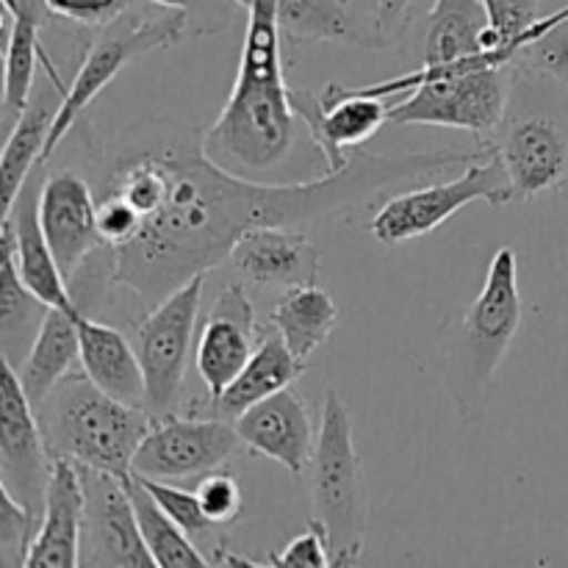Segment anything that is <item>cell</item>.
Segmentation results:
<instances>
[{
	"label": "cell",
	"mask_w": 568,
	"mask_h": 568,
	"mask_svg": "<svg viewBox=\"0 0 568 568\" xmlns=\"http://www.w3.org/2000/svg\"><path fill=\"white\" fill-rule=\"evenodd\" d=\"M48 311V305L22 283L14 264V253L3 242V247H0V336H3V355H9L14 342L26 338L31 327L39 331Z\"/></svg>",
	"instance_id": "obj_31"
},
{
	"label": "cell",
	"mask_w": 568,
	"mask_h": 568,
	"mask_svg": "<svg viewBox=\"0 0 568 568\" xmlns=\"http://www.w3.org/2000/svg\"><path fill=\"white\" fill-rule=\"evenodd\" d=\"M39 28L42 17L31 0H3V120L9 128L31 103L37 61L48 59Z\"/></svg>",
	"instance_id": "obj_23"
},
{
	"label": "cell",
	"mask_w": 568,
	"mask_h": 568,
	"mask_svg": "<svg viewBox=\"0 0 568 568\" xmlns=\"http://www.w3.org/2000/svg\"><path fill=\"white\" fill-rule=\"evenodd\" d=\"M308 494L333 566L358 564L369 525V494L349 410L336 388H327L322 399L320 433L308 464Z\"/></svg>",
	"instance_id": "obj_6"
},
{
	"label": "cell",
	"mask_w": 568,
	"mask_h": 568,
	"mask_svg": "<svg viewBox=\"0 0 568 568\" xmlns=\"http://www.w3.org/2000/svg\"><path fill=\"white\" fill-rule=\"evenodd\" d=\"M39 222L61 272L75 277L94 253L105 250L98 227V197L83 175L59 170L39 189Z\"/></svg>",
	"instance_id": "obj_14"
},
{
	"label": "cell",
	"mask_w": 568,
	"mask_h": 568,
	"mask_svg": "<svg viewBox=\"0 0 568 568\" xmlns=\"http://www.w3.org/2000/svg\"><path fill=\"white\" fill-rule=\"evenodd\" d=\"M414 0H377V20H375V33L377 39L386 44H392L399 33L408 26V9Z\"/></svg>",
	"instance_id": "obj_38"
},
{
	"label": "cell",
	"mask_w": 568,
	"mask_h": 568,
	"mask_svg": "<svg viewBox=\"0 0 568 568\" xmlns=\"http://www.w3.org/2000/svg\"><path fill=\"white\" fill-rule=\"evenodd\" d=\"M239 6H244V9H250V6H253V0H236Z\"/></svg>",
	"instance_id": "obj_40"
},
{
	"label": "cell",
	"mask_w": 568,
	"mask_h": 568,
	"mask_svg": "<svg viewBox=\"0 0 568 568\" xmlns=\"http://www.w3.org/2000/svg\"><path fill=\"white\" fill-rule=\"evenodd\" d=\"M189 28V11L186 9H166V14L148 17L133 14V11H122L114 20L105 22L103 31L94 37L89 44L87 55H83L81 67H78L75 78H72L70 89L64 92L55 114L53 128H50L48 144H44V155L39 166L50 161V155L59 150L64 142L70 128L75 125L78 116L94 103L100 92L120 75L125 67L133 61H142L144 55L159 53V50L172 48L186 37Z\"/></svg>",
	"instance_id": "obj_7"
},
{
	"label": "cell",
	"mask_w": 568,
	"mask_h": 568,
	"mask_svg": "<svg viewBox=\"0 0 568 568\" xmlns=\"http://www.w3.org/2000/svg\"><path fill=\"white\" fill-rule=\"evenodd\" d=\"M83 519H87V488H83L81 466L72 464L70 458H53L42 525L31 544L26 568L81 566Z\"/></svg>",
	"instance_id": "obj_20"
},
{
	"label": "cell",
	"mask_w": 568,
	"mask_h": 568,
	"mask_svg": "<svg viewBox=\"0 0 568 568\" xmlns=\"http://www.w3.org/2000/svg\"><path fill=\"white\" fill-rule=\"evenodd\" d=\"M261 331L255 322V308L242 283H227L205 316L200 333L194 366L203 381L209 399H216L233 377L244 369L258 344Z\"/></svg>",
	"instance_id": "obj_15"
},
{
	"label": "cell",
	"mask_w": 568,
	"mask_h": 568,
	"mask_svg": "<svg viewBox=\"0 0 568 568\" xmlns=\"http://www.w3.org/2000/svg\"><path fill=\"white\" fill-rule=\"evenodd\" d=\"M514 200L516 192L508 170H505L497 148H491L486 159L469 164L453 181L433 183V186L414 189V192L388 200L369 222V231L383 244L410 242V239L427 236L442 227L449 216H455L466 205L488 203L494 209H503Z\"/></svg>",
	"instance_id": "obj_8"
},
{
	"label": "cell",
	"mask_w": 568,
	"mask_h": 568,
	"mask_svg": "<svg viewBox=\"0 0 568 568\" xmlns=\"http://www.w3.org/2000/svg\"><path fill=\"white\" fill-rule=\"evenodd\" d=\"M128 491H131L133 510H136L139 530H142V538L144 544H148L150 555L155 558V566L159 568L211 566V560L194 547L189 532L183 530L172 516L164 514V508L150 497V491L139 483L136 475H133V480L128 483Z\"/></svg>",
	"instance_id": "obj_29"
},
{
	"label": "cell",
	"mask_w": 568,
	"mask_h": 568,
	"mask_svg": "<svg viewBox=\"0 0 568 568\" xmlns=\"http://www.w3.org/2000/svg\"><path fill=\"white\" fill-rule=\"evenodd\" d=\"M488 17L486 44L488 48H508L516 53H525L536 39L558 28L568 20V6L555 14L541 17L538 6L541 0H480Z\"/></svg>",
	"instance_id": "obj_30"
},
{
	"label": "cell",
	"mask_w": 568,
	"mask_h": 568,
	"mask_svg": "<svg viewBox=\"0 0 568 568\" xmlns=\"http://www.w3.org/2000/svg\"><path fill=\"white\" fill-rule=\"evenodd\" d=\"M0 488L26 505L39 521L44 510L53 453L44 438L37 408L22 388L20 375L9 358H0Z\"/></svg>",
	"instance_id": "obj_11"
},
{
	"label": "cell",
	"mask_w": 568,
	"mask_h": 568,
	"mask_svg": "<svg viewBox=\"0 0 568 568\" xmlns=\"http://www.w3.org/2000/svg\"><path fill=\"white\" fill-rule=\"evenodd\" d=\"M142 216L125 203V200L114 197V194H100L98 200V227L103 236L105 247L116 250L122 244L133 242L142 231Z\"/></svg>",
	"instance_id": "obj_35"
},
{
	"label": "cell",
	"mask_w": 568,
	"mask_h": 568,
	"mask_svg": "<svg viewBox=\"0 0 568 568\" xmlns=\"http://www.w3.org/2000/svg\"><path fill=\"white\" fill-rule=\"evenodd\" d=\"M494 148L508 170L516 200L568 183V122L558 116H525Z\"/></svg>",
	"instance_id": "obj_18"
},
{
	"label": "cell",
	"mask_w": 568,
	"mask_h": 568,
	"mask_svg": "<svg viewBox=\"0 0 568 568\" xmlns=\"http://www.w3.org/2000/svg\"><path fill=\"white\" fill-rule=\"evenodd\" d=\"M236 425L220 416H155L153 427L133 455V475L164 483L203 477L227 466L239 449Z\"/></svg>",
	"instance_id": "obj_10"
},
{
	"label": "cell",
	"mask_w": 568,
	"mask_h": 568,
	"mask_svg": "<svg viewBox=\"0 0 568 568\" xmlns=\"http://www.w3.org/2000/svg\"><path fill=\"white\" fill-rule=\"evenodd\" d=\"M281 39L277 0H253L233 92L203 133L205 155L239 175L272 170L292 153L297 114L283 78Z\"/></svg>",
	"instance_id": "obj_2"
},
{
	"label": "cell",
	"mask_w": 568,
	"mask_h": 568,
	"mask_svg": "<svg viewBox=\"0 0 568 568\" xmlns=\"http://www.w3.org/2000/svg\"><path fill=\"white\" fill-rule=\"evenodd\" d=\"M203 286L205 275L192 277L186 286L175 288L170 297L150 308L136 327L133 347H136L144 383H148L144 408L153 416L170 414L172 405L178 403L183 377H186L189 353H192Z\"/></svg>",
	"instance_id": "obj_9"
},
{
	"label": "cell",
	"mask_w": 568,
	"mask_h": 568,
	"mask_svg": "<svg viewBox=\"0 0 568 568\" xmlns=\"http://www.w3.org/2000/svg\"><path fill=\"white\" fill-rule=\"evenodd\" d=\"M488 17L480 0H436L430 9L422 67L455 64L486 50Z\"/></svg>",
	"instance_id": "obj_27"
},
{
	"label": "cell",
	"mask_w": 568,
	"mask_h": 568,
	"mask_svg": "<svg viewBox=\"0 0 568 568\" xmlns=\"http://www.w3.org/2000/svg\"><path fill=\"white\" fill-rule=\"evenodd\" d=\"M53 458L133 480V455L153 427L148 408L128 405L94 386L87 372L67 375L37 408Z\"/></svg>",
	"instance_id": "obj_4"
},
{
	"label": "cell",
	"mask_w": 568,
	"mask_h": 568,
	"mask_svg": "<svg viewBox=\"0 0 568 568\" xmlns=\"http://www.w3.org/2000/svg\"><path fill=\"white\" fill-rule=\"evenodd\" d=\"M78 314L50 308L39 331L33 333L26 358L14 366L33 408H39L48 394L81 364V338H78L75 325Z\"/></svg>",
	"instance_id": "obj_24"
},
{
	"label": "cell",
	"mask_w": 568,
	"mask_h": 568,
	"mask_svg": "<svg viewBox=\"0 0 568 568\" xmlns=\"http://www.w3.org/2000/svg\"><path fill=\"white\" fill-rule=\"evenodd\" d=\"M59 103H48L44 94L28 103L20 120L9 131L3 144V155H0V186H3V216L11 214L17 197H20L22 186L28 183L31 172L37 170L39 161L44 155V144H48L50 128H53L55 114H59Z\"/></svg>",
	"instance_id": "obj_28"
},
{
	"label": "cell",
	"mask_w": 568,
	"mask_h": 568,
	"mask_svg": "<svg viewBox=\"0 0 568 568\" xmlns=\"http://www.w3.org/2000/svg\"><path fill=\"white\" fill-rule=\"evenodd\" d=\"M166 170L159 209L133 242L111 250L109 283L155 308L192 277L231 258L239 239L253 227H300L327 220L394 183L433 178L486 159L488 144L471 153H364L347 166L305 183H258L209 159L203 136L153 142Z\"/></svg>",
	"instance_id": "obj_1"
},
{
	"label": "cell",
	"mask_w": 568,
	"mask_h": 568,
	"mask_svg": "<svg viewBox=\"0 0 568 568\" xmlns=\"http://www.w3.org/2000/svg\"><path fill=\"white\" fill-rule=\"evenodd\" d=\"M277 26L294 44L336 42L353 48H383L377 33H364L347 0H277Z\"/></svg>",
	"instance_id": "obj_26"
},
{
	"label": "cell",
	"mask_w": 568,
	"mask_h": 568,
	"mask_svg": "<svg viewBox=\"0 0 568 568\" xmlns=\"http://www.w3.org/2000/svg\"><path fill=\"white\" fill-rule=\"evenodd\" d=\"M519 325V261L514 247H499L488 264L480 294L447 342L444 381L464 422H477L486 410L494 372L514 344Z\"/></svg>",
	"instance_id": "obj_5"
},
{
	"label": "cell",
	"mask_w": 568,
	"mask_h": 568,
	"mask_svg": "<svg viewBox=\"0 0 568 568\" xmlns=\"http://www.w3.org/2000/svg\"><path fill=\"white\" fill-rule=\"evenodd\" d=\"M266 564L294 568H327L333 566V558L331 549H327L325 532H322V527L314 521V527H308V530L300 532L297 538H292L281 552L270 555Z\"/></svg>",
	"instance_id": "obj_36"
},
{
	"label": "cell",
	"mask_w": 568,
	"mask_h": 568,
	"mask_svg": "<svg viewBox=\"0 0 568 568\" xmlns=\"http://www.w3.org/2000/svg\"><path fill=\"white\" fill-rule=\"evenodd\" d=\"M516 64V50L486 48L455 64L419 67L408 75L349 89L392 100L388 120L397 125H442L491 136L505 120Z\"/></svg>",
	"instance_id": "obj_3"
},
{
	"label": "cell",
	"mask_w": 568,
	"mask_h": 568,
	"mask_svg": "<svg viewBox=\"0 0 568 568\" xmlns=\"http://www.w3.org/2000/svg\"><path fill=\"white\" fill-rule=\"evenodd\" d=\"M150 3L161 6V9H186L189 11V0H150Z\"/></svg>",
	"instance_id": "obj_39"
},
{
	"label": "cell",
	"mask_w": 568,
	"mask_h": 568,
	"mask_svg": "<svg viewBox=\"0 0 568 568\" xmlns=\"http://www.w3.org/2000/svg\"><path fill=\"white\" fill-rule=\"evenodd\" d=\"M392 100L358 94L342 83H327L320 94L292 89V109L305 122L311 142L325 159L327 172L347 166L349 155L388 122Z\"/></svg>",
	"instance_id": "obj_12"
},
{
	"label": "cell",
	"mask_w": 568,
	"mask_h": 568,
	"mask_svg": "<svg viewBox=\"0 0 568 568\" xmlns=\"http://www.w3.org/2000/svg\"><path fill=\"white\" fill-rule=\"evenodd\" d=\"M560 194H564V197L568 200V183H566V186H564V189H560Z\"/></svg>",
	"instance_id": "obj_41"
},
{
	"label": "cell",
	"mask_w": 568,
	"mask_h": 568,
	"mask_svg": "<svg viewBox=\"0 0 568 568\" xmlns=\"http://www.w3.org/2000/svg\"><path fill=\"white\" fill-rule=\"evenodd\" d=\"M194 494H197L205 516H209V521L216 527V530H225V527L236 525V521L242 519L244 494H242V486H239L236 475H233L227 466H220V469L200 477Z\"/></svg>",
	"instance_id": "obj_32"
},
{
	"label": "cell",
	"mask_w": 568,
	"mask_h": 568,
	"mask_svg": "<svg viewBox=\"0 0 568 568\" xmlns=\"http://www.w3.org/2000/svg\"><path fill=\"white\" fill-rule=\"evenodd\" d=\"M75 325L78 338H81V369L87 372L89 381L111 397L144 408L148 383H144L136 347L128 342L125 333L114 325L92 320L83 311L78 314Z\"/></svg>",
	"instance_id": "obj_21"
},
{
	"label": "cell",
	"mask_w": 568,
	"mask_h": 568,
	"mask_svg": "<svg viewBox=\"0 0 568 568\" xmlns=\"http://www.w3.org/2000/svg\"><path fill=\"white\" fill-rule=\"evenodd\" d=\"M239 438L253 455L286 466L292 475H305L314 458L316 433L308 405L292 388L275 392L233 419Z\"/></svg>",
	"instance_id": "obj_16"
},
{
	"label": "cell",
	"mask_w": 568,
	"mask_h": 568,
	"mask_svg": "<svg viewBox=\"0 0 568 568\" xmlns=\"http://www.w3.org/2000/svg\"><path fill=\"white\" fill-rule=\"evenodd\" d=\"M305 372L303 361L292 355L286 347L281 333L270 325V331H261L258 344H255L253 355L244 364V369L233 377L231 386L220 394L216 399H209L211 416L220 419H236L244 410L253 408L261 399L272 397L275 392L292 386L300 375Z\"/></svg>",
	"instance_id": "obj_22"
},
{
	"label": "cell",
	"mask_w": 568,
	"mask_h": 568,
	"mask_svg": "<svg viewBox=\"0 0 568 568\" xmlns=\"http://www.w3.org/2000/svg\"><path fill=\"white\" fill-rule=\"evenodd\" d=\"M233 270L261 288L311 286L320 277V250L300 227H253L231 250Z\"/></svg>",
	"instance_id": "obj_19"
},
{
	"label": "cell",
	"mask_w": 568,
	"mask_h": 568,
	"mask_svg": "<svg viewBox=\"0 0 568 568\" xmlns=\"http://www.w3.org/2000/svg\"><path fill=\"white\" fill-rule=\"evenodd\" d=\"M87 488V519H83L81 566H116V568H150L155 558L144 544L133 510L128 483L105 475V471L83 469Z\"/></svg>",
	"instance_id": "obj_13"
},
{
	"label": "cell",
	"mask_w": 568,
	"mask_h": 568,
	"mask_svg": "<svg viewBox=\"0 0 568 568\" xmlns=\"http://www.w3.org/2000/svg\"><path fill=\"white\" fill-rule=\"evenodd\" d=\"M42 181L44 178L39 175L37 166V175L28 178L11 214L3 216V242L14 253V264L22 283L48 308H61L70 311V314H78L83 308L72 297L70 286H67V275L61 272L59 261H55L48 239H44L42 222H39V189H42Z\"/></svg>",
	"instance_id": "obj_17"
},
{
	"label": "cell",
	"mask_w": 568,
	"mask_h": 568,
	"mask_svg": "<svg viewBox=\"0 0 568 568\" xmlns=\"http://www.w3.org/2000/svg\"><path fill=\"white\" fill-rule=\"evenodd\" d=\"M270 322L281 333L294 358L308 364L311 355L336 331L338 308L325 288L311 283V286L286 288L277 297Z\"/></svg>",
	"instance_id": "obj_25"
},
{
	"label": "cell",
	"mask_w": 568,
	"mask_h": 568,
	"mask_svg": "<svg viewBox=\"0 0 568 568\" xmlns=\"http://www.w3.org/2000/svg\"><path fill=\"white\" fill-rule=\"evenodd\" d=\"M139 477V475H136ZM144 488L150 491V497L164 508L166 516L178 521L189 536H209L214 532L216 527L211 525L209 516H205L203 505H200L197 494L186 491V488H178L175 483H164V480H153V477H139Z\"/></svg>",
	"instance_id": "obj_34"
},
{
	"label": "cell",
	"mask_w": 568,
	"mask_h": 568,
	"mask_svg": "<svg viewBox=\"0 0 568 568\" xmlns=\"http://www.w3.org/2000/svg\"><path fill=\"white\" fill-rule=\"evenodd\" d=\"M0 499H3V510H0V564L6 568L26 566L28 552L33 544V527H37V516L17 503L6 488H0Z\"/></svg>",
	"instance_id": "obj_33"
},
{
	"label": "cell",
	"mask_w": 568,
	"mask_h": 568,
	"mask_svg": "<svg viewBox=\"0 0 568 568\" xmlns=\"http://www.w3.org/2000/svg\"><path fill=\"white\" fill-rule=\"evenodd\" d=\"M131 0H42L44 9L81 26H105L128 9Z\"/></svg>",
	"instance_id": "obj_37"
}]
</instances>
